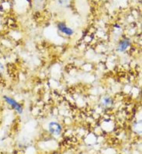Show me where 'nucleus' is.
I'll return each instance as SVG.
<instances>
[{"instance_id":"f257e3e1","label":"nucleus","mask_w":142,"mask_h":154,"mask_svg":"<svg viewBox=\"0 0 142 154\" xmlns=\"http://www.w3.org/2000/svg\"><path fill=\"white\" fill-rule=\"evenodd\" d=\"M58 28L61 32L68 36H71L74 33L72 29L68 27L65 23H59L58 24Z\"/></svg>"},{"instance_id":"f03ea898","label":"nucleus","mask_w":142,"mask_h":154,"mask_svg":"<svg viewBox=\"0 0 142 154\" xmlns=\"http://www.w3.org/2000/svg\"><path fill=\"white\" fill-rule=\"evenodd\" d=\"M4 99L6 100V101L9 104L12 106V107L17 111V112L19 113H22L23 112V108H22V106L20 104V103H17L16 100H14L13 99L10 97H4Z\"/></svg>"},{"instance_id":"7ed1b4c3","label":"nucleus","mask_w":142,"mask_h":154,"mask_svg":"<svg viewBox=\"0 0 142 154\" xmlns=\"http://www.w3.org/2000/svg\"><path fill=\"white\" fill-rule=\"evenodd\" d=\"M49 130L52 134L55 135H60L61 132H62V128L59 124H58L57 122H51L49 125Z\"/></svg>"},{"instance_id":"20e7f679","label":"nucleus","mask_w":142,"mask_h":154,"mask_svg":"<svg viewBox=\"0 0 142 154\" xmlns=\"http://www.w3.org/2000/svg\"><path fill=\"white\" fill-rule=\"evenodd\" d=\"M130 45V41L128 39H124L123 40L122 42H120L119 45H118V51H120V52H123V51H126L128 48H129Z\"/></svg>"},{"instance_id":"39448f33","label":"nucleus","mask_w":142,"mask_h":154,"mask_svg":"<svg viewBox=\"0 0 142 154\" xmlns=\"http://www.w3.org/2000/svg\"><path fill=\"white\" fill-rule=\"evenodd\" d=\"M110 103H111V100L110 98H104L103 102V103L104 104V105H109V104H110Z\"/></svg>"},{"instance_id":"423d86ee","label":"nucleus","mask_w":142,"mask_h":154,"mask_svg":"<svg viewBox=\"0 0 142 154\" xmlns=\"http://www.w3.org/2000/svg\"><path fill=\"white\" fill-rule=\"evenodd\" d=\"M37 1H40V0H37Z\"/></svg>"}]
</instances>
